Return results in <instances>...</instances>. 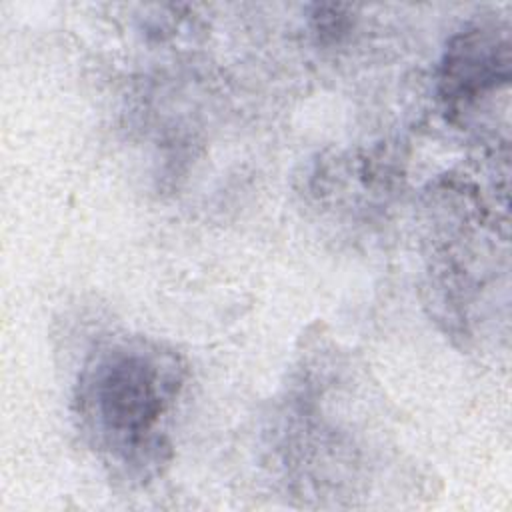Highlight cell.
Segmentation results:
<instances>
[{"label":"cell","mask_w":512,"mask_h":512,"mask_svg":"<svg viewBox=\"0 0 512 512\" xmlns=\"http://www.w3.org/2000/svg\"><path fill=\"white\" fill-rule=\"evenodd\" d=\"M182 384L184 364L174 350L146 338L112 342L80 374L82 428L108 464L144 478L166 458V418Z\"/></svg>","instance_id":"6da1fadb"},{"label":"cell","mask_w":512,"mask_h":512,"mask_svg":"<svg viewBox=\"0 0 512 512\" xmlns=\"http://www.w3.org/2000/svg\"><path fill=\"white\" fill-rule=\"evenodd\" d=\"M496 30L476 28L456 36L442 64V94L450 104H466L508 82V42Z\"/></svg>","instance_id":"7a4b0ae2"}]
</instances>
